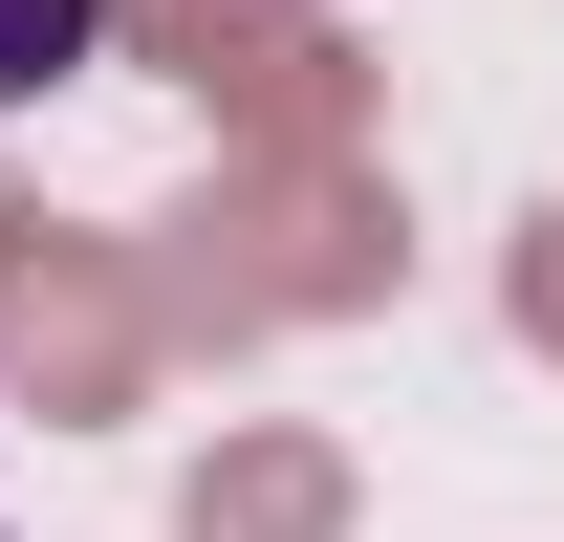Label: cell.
Returning a JSON list of instances; mask_svg holds the SVG:
<instances>
[{"label": "cell", "mask_w": 564, "mask_h": 542, "mask_svg": "<svg viewBox=\"0 0 564 542\" xmlns=\"http://www.w3.org/2000/svg\"><path fill=\"white\" fill-rule=\"evenodd\" d=\"M152 326L174 347H282V326H369L413 304V196L369 152H217L174 217H131Z\"/></svg>", "instance_id": "obj_1"}, {"label": "cell", "mask_w": 564, "mask_h": 542, "mask_svg": "<svg viewBox=\"0 0 564 542\" xmlns=\"http://www.w3.org/2000/svg\"><path fill=\"white\" fill-rule=\"evenodd\" d=\"M109 66L196 87L217 152H369V109H391V66L326 0H109Z\"/></svg>", "instance_id": "obj_2"}, {"label": "cell", "mask_w": 564, "mask_h": 542, "mask_svg": "<svg viewBox=\"0 0 564 542\" xmlns=\"http://www.w3.org/2000/svg\"><path fill=\"white\" fill-rule=\"evenodd\" d=\"M152 369H174V326H152V261L131 239H87V217H44V261L0 282V391L44 412V434H131Z\"/></svg>", "instance_id": "obj_3"}, {"label": "cell", "mask_w": 564, "mask_h": 542, "mask_svg": "<svg viewBox=\"0 0 564 542\" xmlns=\"http://www.w3.org/2000/svg\"><path fill=\"white\" fill-rule=\"evenodd\" d=\"M369 521V477L348 434H304V412H217L196 477H174V542H348Z\"/></svg>", "instance_id": "obj_4"}, {"label": "cell", "mask_w": 564, "mask_h": 542, "mask_svg": "<svg viewBox=\"0 0 564 542\" xmlns=\"http://www.w3.org/2000/svg\"><path fill=\"white\" fill-rule=\"evenodd\" d=\"M66 66H109V0H0V109H44Z\"/></svg>", "instance_id": "obj_5"}, {"label": "cell", "mask_w": 564, "mask_h": 542, "mask_svg": "<svg viewBox=\"0 0 564 542\" xmlns=\"http://www.w3.org/2000/svg\"><path fill=\"white\" fill-rule=\"evenodd\" d=\"M499 326H521V347H543V369H564V196L521 217V239H499Z\"/></svg>", "instance_id": "obj_6"}, {"label": "cell", "mask_w": 564, "mask_h": 542, "mask_svg": "<svg viewBox=\"0 0 564 542\" xmlns=\"http://www.w3.org/2000/svg\"><path fill=\"white\" fill-rule=\"evenodd\" d=\"M22 261H44V196H22V174H0V282H22Z\"/></svg>", "instance_id": "obj_7"}]
</instances>
